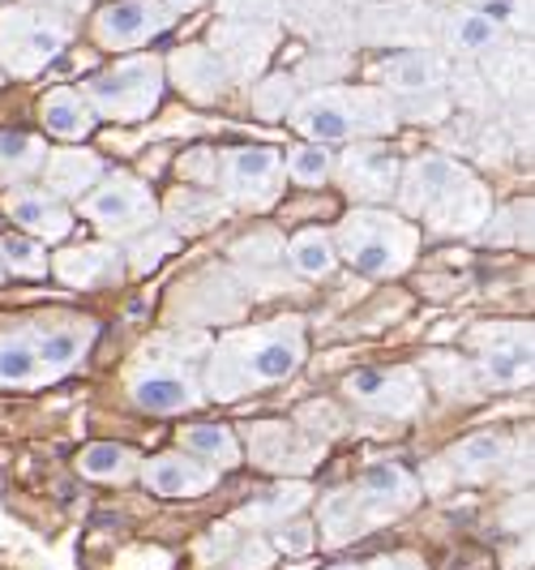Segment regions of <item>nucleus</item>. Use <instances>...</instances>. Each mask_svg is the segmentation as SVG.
Wrapping results in <instances>:
<instances>
[{
	"mask_svg": "<svg viewBox=\"0 0 535 570\" xmlns=\"http://www.w3.org/2000/svg\"><path fill=\"white\" fill-rule=\"evenodd\" d=\"M215 185L236 206H270L283 189V155L275 146H231L219 155Z\"/></svg>",
	"mask_w": 535,
	"mask_h": 570,
	"instance_id": "nucleus-8",
	"label": "nucleus"
},
{
	"mask_svg": "<svg viewBox=\"0 0 535 570\" xmlns=\"http://www.w3.org/2000/svg\"><path fill=\"white\" fill-rule=\"evenodd\" d=\"M416 245H420V232H416V224H407L403 215L377 210V206H356L338 224L335 254L347 257L368 279H390V275L412 266Z\"/></svg>",
	"mask_w": 535,
	"mask_h": 570,
	"instance_id": "nucleus-4",
	"label": "nucleus"
},
{
	"mask_svg": "<svg viewBox=\"0 0 535 570\" xmlns=\"http://www.w3.org/2000/svg\"><path fill=\"white\" fill-rule=\"evenodd\" d=\"M0 82H4V73H0Z\"/></svg>",
	"mask_w": 535,
	"mask_h": 570,
	"instance_id": "nucleus-45",
	"label": "nucleus"
},
{
	"mask_svg": "<svg viewBox=\"0 0 535 570\" xmlns=\"http://www.w3.org/2000/svg\"><path fill=\"white\" fill-rule=\"evenodd\" d=\"M180 446L194 455L210 459L215 468H236L240 463V442L227 425H189L180 429Z\"/></svg>",
	"mask_w": 535,
	"mask_h": 570,
	"instance_id": "nucleus-31",
	"label": "nucleus"
},
{
	"mask_svg": "<svg viewBox=\"0 0 535 570\" xmlns=\"http://www.w3.org/2000/svg\"><path fill=\"white\" fill-rule=\"evenodd\" d=\"M484 13H488V18H493L502 30H506V27L532 30V0H493Z\"/></svg>",
	"mask_w": 535,
	"mask_h": 570,
	"instance_id": "nucleus-39",
	"label": "nucleus"
},
{
	"mask_svg": "<svg viewBox=\"0 0 535 570\" xmlns=\"http://www.w3.org/2000/svg\"><path fill=\"white\" fill-rule=\"evenodd\" d=\"M479 370L493 386L532 382V326H497L479 335Z\"/></svg>",
	"mask_w": 535,
	"mask_h": 570,
	"instance_id": "nucleus-15",
	"label": "nucleus"
},
{
	"mask_svg": "<svg viewBox=\"0 0 535 570\" xmlns=\"http://www.w3.org/2000/svg\"><path fill=\"white\" fill-rule=\"evenodd\" d=\"M0 206H4V215L27 232V236H34V240H65V236L73 232V215H69V206H65L57 194H48V189L13 185Z\"/></svg>",
	"mask_w": 535,
	"mask_h": 570,
	"instance_id": "nucleus-16",
	"label": "nucleus"
},
{
	"mask_svg": "<svg viewBox=\"0 0 535 570\" xmlns=\"http://www.w3.org/2000/svg\"><path fill=\"white\" fill-rule=\"evenodd\" d=\"M279 43V27L275 22H257V18H224L215 22V57L224 60L231 82H257L266 60Z\"/></svg>",
	"mask_w": 535,
	"mask_h": 570,
	"instance_id": "nucleus-10",
	"label": "nucleus"
},
{
	"mask_svg": "<svg viewBox=\"0 0 535 570\" xmlns=\"http://www.w3.org/2000/svg\"><path fill=\"white\" fill-rule=\"evenodd\" d=\"M0 279H4V266H0Z\"/></svg>",
	"mask_w": 535,
	"mask_h": 570,
	"instance_id": "nucleus-44",
	"label": "nucleus"
},
{
	"mask_svg": "<svg viewBox=\"0 0 535 570\" xmlns=\"http://www.w3.org/2000/svg\"><path fill=\"white\" fill-rule=\"evenodd\" d=\"M171 249H176V232L155 228V236H141L138 245L129 249V254H133V271H138V275L155 271V266L164 262V254H171Z\"/></svg>",
	"mask_w": 535,
	"mask_h": 570,
	"instance_id": "nucleus-38",
	"label": "nucleus"
},
{
	"mask_svg": "<svg viewBox=\"0 0 535 570\" xmlns=\"http://www.w3.org/2000/svg\"><path fill=\"white\" fill-rule=\"evenodd\" d=\"M39 171H43L48 194H57L60 202L86 198L103 180V159L95 150H82V146H65V150H48Z\"/></svg>",
	"mask_w": 535,
	"mask_h": 570,
	"instance_id": "nucleus-20",
	"label": "nucleus"
},
{
	"mask_svg": "<svg viewBox=\"0 0 535 570\" xmlns=\"http://www.w3.org/2000/svg\"><path fill=\"white\" fill-rule=\"evenodd\" d=\"M176 13H171L164 0H112L95 13V43L103 52H133L141 43L159 39L164 30H171Z\"/></svg>",
	"mask_w": 535,
	"mask_h": 570,
	"instance_id": "nucleus-9",
	"label": "nucleus"
},
{
	"mask_svg": "<svg viewBox=\"0 0 535 570\" xmlns=\"http://www.w3.org/2000/svg\"><path fill=\"white\" fill-rule=\"evenodd\" d=\"M450 459L458 476H488V472L506 459V438H502V433H479L472 442H463Z\"/></svg>",
	"mask_w": 535,
	"mask_h": 570,
	"instance_id": "nucleus-34",
	"label": "nucleus"
},
{
	"mask_svg": "<svg viewBox=\"0 0 535 570\" xmlns=\"http://www.w3.org/2000/svg\"><path fill=\"white\" fill-rule=\"evenodd\" d=\"M48 159V142L34 134H0V185H27Z\"/></svg>",
	"mask_w": 535,
	"mask_h": 570,
	"instance_id": "nucleus-28",
	"label": "nucleus"
},
{
	"mask_svg": "<svg viewBox=\"0 0 535 570\" xmlns=\"http://www.w3.org/2000/svg\"><path fill=\"white\" fill-rule=\"evenodd\" d=\"M296 104V78L291 73H279V78H257L254 86V112L266 116V120H279V116L291 112Z\"/></svg>",
	"mask_w": 535,
	"mask_h": 570,
	"instance_id": "nucleus-36",
	"label": "nucleus"
},
{
	"mask_svg": "<svg viewBox=\"0 0 535 570\" xmlns=\"http://www.w3.org/2000/svg\"><path fill=\"white\" fill-rule=\"evenodd\" d=\"M395 198L412 219H424L433 232H476L484 228L488 210V189L467 164L450 155L424 150L398 168Z\"/></svg>",
	"mask_w": 535,
	"mask_h": 570,
	"instance_id": "nucleus-1",
	"label": "nucleus"
},
{
	"mask_svg": "<svg viewBox=\"0 0 535 570\" xmlns=\"http://www.w3.org/2000/svg\"><path fill=\"white\" fill-rule=\"evenodd\" d=\"M133 451L129 446H116V442H95V446H86L82 459H78V468H82L86 476H95V481H120V476H129L133 472Z\"/></svg>",
	"mask_w": 535,
	"mask_h": 570,
	"instance_id": "nucleus-35",
	"label": "nucleus"
},
{
	"mask_svg": "<svg viewBox=\"0 0 535 570\" xmlns=\"http://www.w3.org/2000/svg\"><path fill=\"white\" fill-rule=\"evenodd\" d=\"M291 129L305 134V142H377L398 129L395 99L373 82L360 86H317L291 104Z\"/></svg>",
	"mask_w": 535,
	"mask_h": 570,
	"instance_id": "nucleus-3",
	"label": "nucleus"
},
{
	"mask_svg": "<svg viewBox=\"0 0 535 570\" xmlns=\"http://www.w3.org/2000/svg\"><path fill=\"white\" fill-rule=\"evenodd\" d=\"M164 57L155 52H129L116 65L90 73L82 82V99L99 120H146L164 99Z\"/></svg>",
	"mask_w": 535,
	"mask_h": 570,
	"instance_id": "nucleus-5",
	"label": "nucleus"
},
{
	"mask_svg": "<svg viewBox=\"0 0 535 570\" xmlns=\"http://www.w3.org/2000/svg\"><path fill=\"white\" fill-rule=\"evenodd\" d=\"M287 262H291V271L305 275V279H326V275H335V266H338L335 236L321 228L296 232L291 245H287Z\"/></svg>",
	"mask_w": 535,
	"mask_h": 570,
	"instance_id": "nucleus-27",
	"label": "nucleus"
},
{
	"mask_svg": "<svg viewBox=\"0 0 535 570\" xmlns=\"http://www.w3.org/2000/svg\"><path fill=\"white\" fill-rule=\"evenodd\" d=\"M446 78H450V60L437 48H398L377 60V69H373V86H382L390 99L446 90Z\"/></svg>",
	"mask_w": 535,
	"mask_h": 570,
	"instance_id": "nucleus-11",
	"label": "nucleus"
},
{
	"mask_svg": "<svg viewBox=\"0 0 535 570\" xmlns=\"http://www.w3.org/2000/svg\"><path fill=\"white\" fill-rule=\"evenodd\" d=\"M164 78L176 82V90L194 104H219L231 90V73L224 60L210 52V43H185L164 60Z\"/></svg>",
	"mask_w": 535,
	"mask_h": 570,
	"instance_id": "nucleus-13",
	"label": "nucleus"
},
{
	"mask_svg": "<svg viewBox=\"0 0 535 570\" xmlns=\"http://www.w3.org/2000/svg\"><path fill=\"white\" fill-rule=\"evenodd\" d=\"M73 22L52 4H9L0 9V73L34 78L69 48Z\"/></svg>",
	"mask_w": 535,
	"mask_h": 570,
	"instance_id": "nucleus-6",
	"label": "nucleus"
},
{
	"mask_svg": "<svg viewBox=\"0 0 535 570\" xmlns=\"http://www.w3.org/2000/svg\"><path fill=\"white\" fill-rule=\"evenodd\" d=\"M330 570H360V567H330Z\"/></svg>",
	"mask_w": 535,
	"mask_h": 570,
	"instance_id": "nucleus-43",
	"label": "nucleus"
},
{
	"mask_svg": "<svg viewBox=\"0 0 535 570\" xmlns=\"http://www.w3.org/2000/svg\"><path fill=\"white\" fill-rule=\"evenodd\" d=\"M305 365V326L300 317H283L275 326L257 331H231L219 340L210 370H206V391L215 400H236L254 386H275L287 382Z\"/></svg>",
	"mask_w": 535,
	"mask_h": 570,
	"instance_id": "nucleus-2",
	"label": "nucleus"
},
{
	"mask_svg": "<svg viewBox=\"0 0 535 570\" xmlns=\"http://www.w3.org/2000/svg\"><path fill=\"white\" fill-rule=\"evenodd\" d=\"M249 451H254L257 463H266V468H309L313 459H317V446L305 442L296 429L279 425V421H266V425H257L249 433Z\"/></svg>",
	"mask_w": 535,
	"mask_h": 570,
	"instance_id": "nucleus-24",
	"label": "nucleus"
},
{
	"mask_svg": "<svg viewBox=\"0 0 535 570\" xmlns=\"http://www.w3.org/2000/svg\"><path fill=\"white\" fill-rule=\"evenodd\" d=\"M437 39L446 43L450 57H493L506 43V30L484 9H450L437 22Z\"/></svg>",
	"mask_w": 535,
	"mask_h": 570,
	"instance_id": "nucleus-19",
	"label": "nucleus"
},
{
	"mask_svg": "<svg viewBox=\"0 0 535 570\" xmlns=\"http://www.w3.org/2000/svg\"><path fill=\"white\" fill-rule=\"evenodd\" d=\"M275 544H279L283 553H309V549H313V528H309V523H287V528H279Z\"/></svg>",
	"mask_w": 535,
	"mask_h": 570,
	"instance_id": "nucleus-40",
	"label": "nucleus"
},
{
	"mask_svg": "<svg viewBox=\"0 0 535 570\" xmlns=\"http://www.w3.org/2000/svg\"><path fill=\"white\" fill-rule=\"evenodd\" d=\"M133 403L141 412H155V416H171V412H189L201 403V391L189 370H176V365H150L133 377Z\"/></svg>",
	"mask_w": 535,
	"mask_h": 570,
	"instance_id": "nucleus-18",
	"label": "nucleus"
},
{
	"mask_svg": "<svg viewBox=\"0 0 535 570\" xmlns=\"http://www.w3.org/2000/svg\"><path fill=\"white\" fill-rule=\"evenodd\" d=\"M305 502H309V485H283V489H270L254 507V514L257 519H283V514L300 511Z\"/></svg>",
	"mask_w": 535,
	"mask_h": 570,
	"instance_id": "nucleus-37",
	"label": "nucleus"
},
{
	"mask_svg": "<svg viewBox=\"0 0 535 570\" xmlns=\"http://www.w3.org/2000/svg\"><path fill=\"white\" fill-rule=\"evenodd\" d=\"M368 523H373V514H368V507L360 502L356 489H343L335 498H326V507H321V528H326V537L335 544L368 532Z\"/></svg>",
	"mask_w": 535,
	"mask_h": 570,
	"instance_id": "nucleus-30",
	"label": "nucleus"
},
{
	"mask_svg": "<svg viewBox=\"0 0 535 570\" xmlns=\"http://www.w3.org/2000/svg\"><path fill=\"white\" fill-rule=\"evenodd\" d=\"M34 352L43 361V370L60 377L86 356V347L95 343V322L90 317H39V326H27Z\"/></svg>",
	"mask_w": 535,
	"mask_h": 570,
	"instance_id": "nucleus-17",
	"label": "nucleus"
},
{
	"mask_svg": "<svg viewBox=\"0 0 535 570\" xmlns=\"http://www.w3.org/2000/svg\"><path fill=\"white\" fill-rule=\"evenodd\" d=\"M39 120H43V129H48L52 138H60V142H86L90 129L99 125V116L90 112L82 90H73V86H52V90L39 99Z\"/></svg>",
	"mask_w": 535,
	"mask_h": 570,
	"instance_id": "nucleus-22",
	"label": "nucleus"
},
{
	"mask_svg": "<svg viewBox=\"0 0 535 570\" xmlns=\"http://www.w3.org/2000/svg\"><path fill=\"white\" fill-rule=\"evenodd\" d=\"M60 284L69 287H103L116 284L125 275V257L116 245H82V249H65L52 262Z\"/></svg>",
	"mask_w": 535,
	"mask_h": 570,
	"instance_id": "nucleus-21",
	"label": "nucleus"
},
{
	"mask_svg": "<svg viewBox=\"0 0 535 570\" xmlns=\"http://www.w3.org/2000/svg\"><path fill=\"white\" fill-rule=\"evenodd\" d=\"M347 400L373 412H390V416H412L424 403V386L412 370H356L343 377Z\"/></svg>",
	"mask_w": 535,
	"mask_h": 570,
	"instance_id": "nucleus-12",
	"label": "nucleus"
},
{
	"mask_svg": "<svg viewBox=\"0 0 535 570\" xmlns=\"http://www.w3.org/2000/svg\"><path fill=\"white\" fill-rule=\"evenodd\" d=\"M43 382H52V373L43 370L27 326L0 335V386H43Z\"/></svg>",
	"mask_w": 535,
	"mask_h": 570,
	"instance_id": "nucleus-26",
	"label": "nucleus"
},
{
	"mask_svg": "<svg viewBox=\"0 0 535 570\" xmlns=\"http://www.w3.org/2000/svg\"><path fill=\"white\" fill-rule=\"evenodd\" d=\"M356 493H360V502L368 507V514L382 519V514H395L403 507H412L416 485H412V476L403 468H395V463H373Z\"/></svg>",
	"mask_w": 535,
	"mask_h": 570,
	"instance_id": "nucleus-25",
	"label": "nucleus"
},
{
	"mask_svg": "<svg viewBox=\"0 0 535 570\" xmlns=\"http://www.w3.org/2000/svg\"><path fill=\"white\" fill-rule=\"evenodd\" d=\"M398 168H403V164H398L386 146H377V142H351V150L338 159L343 189H347L351 198H365V202L395 198Z\"/></svg>",
	"mask_w": 535,
	"mask_h": 570,
	"instance_id": "nucleus-14",
	"label": "nucleus"
},
{
	"mask_svg": "<svg viewBox=\"0 0 535 570\" xmlns=\"http://www.w3.org/2000/svg\"><path fill=\"white\" fill-rule=\"evenodd\" d=\"M0 266L4 275H22V279H43L48 275V254L43 245L27 232H9L0 236Z\"/></svg>",
	"mask_w": 535,
	"mask_h": 570,
	"instance_id": "nucleus-32",
	"label": "nucleus"
},
{
	"mask_svg": "<svg viewBox=\"0 0 535 570\" xmlns=\"http://www.w3.org/2000/svg\"><path fill=\"white\" fill-rule=\"evenodd\" d=\"M141 481L155 493H164V498H194L201 489H210L215 468H206V463L185 455H155L141 468Z\"/></svg>",
	"mask_w": 535,
	"mask_h": 570,
	"instance_id": "nucleus-23",
	"label": "nucleus"
},
{
	"mask_svg": "<svg viewBox=\"0 0 535 570\" xmlns=\"http://www.w3.org/2000/svg\"><path fill=\"white\" fill-rule=\"evenodd\" d=\"M164 4H168L171 13L180 18V13H189V9H198V4H206V0H164Z\"/></svg>",
	"mask_w": 535,
	"mask_h": 570,
	"instance_id": "nucleus-42",
	"label": "nucleus"
},
{
	"mask_svg": "<svg viewBox=\"0 0 535 570\" xmlns=\"http://www.w3.org/2000/svg\"><path fill=\"white\" fill-rule=\"evenodd\" d=\"M224 215H227V202L210 198L198 185H180L168 198V219L176 232H201L210 228V224H219Z\"/></svg>",
	"mask_w": 535,
	"mask_h": 570,
	"instance_id": "nucleus-29",
	"label": "nucleus"
},
{
	"mask_svg": "<svg viewBox=\"0 0 535 570\" xmlns=\"http://www.w3.org/2000/svg\"><path fill=\"white\" fill-rule=\"evenodd\" d=\"M82 215L103 232V236H138V232L159 224V202L150 194V185H141L138 176L116 171L108 180H99L82 202Z\"/></svg>",
	"mask_w": 535,
	"mask_h": 570,
	"instance_id": "nucleus-7",
	"label": "nucleus"
},
{
	"mask_svg": "<svg viewBox=\"0 0 535 570\" xmlns=\"http://www.w3.org/2000/svg\"><path fill=\"white\" fill-rule=\"evenodd\" d=\"M330 171H335V155L326 150L321 142H300L287 150V159H283V176H291L296 185H326L330 180Z\"/></svg>",
	"mask_w": 535,
	"mask_h": 570,
	"instance_id": "nucleus-33",
	"label": "nucleus"
},
{
	"mask_svg": "<svg viewBox=\"0 0 535 570\" xmlns=\"http://www.w3.org/2000/svg\"><path fill=\"white\" fill-rule=\"evenodd\" d=\"M373 570H424V562L412 558V553H398V558H377Z\"/></svg>",
	"mask_w": 535,
	"mask_h": 570,
	"instance_id": "nucleus-41",
	"label": "nucleus"
}]
</instances>
